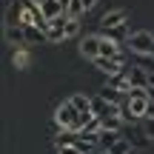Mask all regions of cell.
Returning <instances> with one entry per match:
<instances>
[{
    "label": "cell",
    "mask_w": 154,
    "mask_h": 154,
    "mask_svg": "<svg viewBox=\"0 0 154 154\" xmlns=\"http://www.w3.org/2000/svg\"><path fill=\"white\" fill-rule=\"evenodd\" d=\"M131 54H149L154 57V34L151 32H131V37L126 40Z\"/></svg>",
    "instance_id": "cell-1"
},
{
    "label": "cell",
    "mask_w": 154,
    "mask_h": 154,
    "mask_svg": "<svg viewBox=\"0 0 154 154\" xmlns=\"http://www.w3.org/2000/svg\"><path fill=\"white\" fill-rule=\"evenodd\" d=\"M77 117H80V111H77L69 100H63V103L54 109V126L60 128V131H72L74 123H77Z\"/></svg>",
    "instance_id": "cell-2"
},
{
    "label": "cell",
    "mask_w": 154,
    "mask_h": 154,
    "mask_svg": "<svg viewBox=\"0 0 154 154\" xmlns=\"http://www.w3.org/2000/svg\"><path fill=\"white\" fill-rule=\"evenodd\" d=\"M126 23H128V11L126 9H111V11H106V14L100 17V29H103V34L111 32V29L126 26Z\"/></svg>",
    "instance_id": "cell-3"
},
{
    "label": "cell",
    "mask_w": 154,
    "mask_h": 154,
    "mask_svg": "<svg viewBox=\"0 0 154 154\" xmlns=\"http://www.w3.org/2000/svg\"><path fill=\"white\" fill-rule=\"evenodd\" d=\"M91 63H94V69H100V72L109 74V77L126 72V57H97V60H91Z\"/></svg>",
    "instance_id": "cell-4"
},
{
    "label": "cell",
    "mask_w": 154,
    "mask_h": 154,
    "mask_svg": "<svg viewBox=\"0 0 154 154\" xmlns=\"http://www.w3.org/2000/svg\"><path fill=\"white\" fill-rule=\"evenodd\" d=\"M91 114L100 117V120H103V117H120V106L103 100L100 94H94V97H91Z\"/></svg>",
    "instance_id": "cell-5"
},
{
    "label": "cell",
    "mask_w": 154,
    "mask_h": 154,
    "mask_svg": "<svg viewBox=\"0 0 154 154\" xmlns=\"http://www.w3.org/2000/svg\"><path fill=\"white\" fill-rule=\"evenodd\" d=\"M66 23H69V17L51 20L49 26H46V40H49V43H63V40H69L66 37Z\"/></svg>",
    "instance_id": "cell-6"
},
{
    "label": "cell",
    "mask_w": 154,
    "mask_h": 154,
    "mask_svg": "<svg viewBox=\"0 0 154 154\" xmlns=\"http://www.w3.org/2000/svg\"><path fill=\"white\" fill-rule=\"evenodd\" d=\"M40 11H43L46 20H57V17H66V6L60 0H40Z\"/></svg>",
    "instance_id": "cell-7"
},
{
    "label": "cell",
    "mask_w": 154,
    "mask_h": 154,
    "mask_svg": "<svg viewBox=\"0 0 154 154\" xmlns=\"http://www.w3.org/2000/svg\"><path fill=\"white\" fill-rule=\"evenodd\" d=\"M80 54L88 57V60H97L100 57V34H88V37L80 40Z\"/></svg>",
    "instance_id": "cell-8"
},
{
    "label": "cell",
    "mask_w": 154,
    "mask_h": 154,
    "mask_svg": "<svg viewBox=\"0 0 154 154\" xmlns=\"http://www.w3.org/2000/svg\"><path fill=\"white\" fill-rule=\"evenodd\" d=\"M6 43H11L14 49H26L29 40H26V32L20 26H6Z\"/></svg>",
    "instance_id": "cell-9"
},
{
    "label": "cell",
    "mask_w": 154,
    "mask_h": 154,
    "mask_svg": "<svg viewBox=\"0 0 154 154\" xmlns=\"http://www.w3.org/2000/svg\"><path fill=\"white\" fill-rule=\"evenodd\" d=\"M100 57H123L120 43L111 40V37H106V34H100Z\"/></svg>",
    "instance_id": "cell-10"
},
{
    "label": "cell",
    "mask_w": 154,
    "mask_h": 154,
    "mask_svg": "<svg viewBox=\"0 0 154 154\" xmlns=\"http://www.w3.org/2000/svg\"><path fill=\"white\" fill-rule=\"evenodd\" d=\"M109 86H111V88H117L120 94H131V91H134L131 80H128V72H120V74L109 77Z\"/></svg>",
    "instance_id": "cell-11"
},
{
    "label": "cell",
    "mask_w": 154,
    "mask_h": 154,
    "mask_svg": "<svg viewBox=\"0 0 154 154\" xmlns=\"http://www.w3.org/2000/svg\"><path fill=\"white\" fill-rule=\"evenodd\" d=\"M126 72H128V80H131L134 88H149V72H146V69L131 66V69H126Z\"/></svg>",
    "instance_id": "cell-12"
},
{
    "label": "cell",
    "mask_w": 154,
    "mask_h": 154,
    "mask_svg": "<svg viewBox=\"0 0 154 154\" xmlns=\"http://www.w3.org/2000/svg\"><path fill=\"white\" fill-rule=\"evenodd\" d=\"M69 103H72L77 111H91V97H88V94H83V91L69 94Z\"/></svg>",
    "instance_id": "cell-13"
},
{
    "label": "cell",
    "mask_w": 154,
    "mask_h": 154,
    "mask_svg": "<svg viewBox=\"0 0 154 154\" xmlns=\"http://www.w3.org/2000/svg\"><path fill=\"white\" fill-rule=\"evenodd\" d=\"M11 63H14V69L26 72V69H29V63H32V54H29V46H26V49H14V54H11Z\"/></svg>",
    "instance_id": "cell-14"
},
{
    "label": "cell",
    "mask_w": 154,
    "mask_h": 154,
    "mask_svg": "<svg viewBox=\"0 0 154 154\" xmlns=\"http://www.w3.org/2000/svg\"><path fill=\"white\" fill-rule=\"evenodd\" d=\"M83 14H86L83 0H69V6H66V17H69V20H80Z\"/></svg>",
    "instance_id": "cell-15"
},
{
    "label": "cell",
    "mask_w": 154,
    "mask_h": 154,
    "mask_svg": "<svg viewBox=\"0 0 154 154\" xmlns=\"http://www.w3.org/2000/svg\"><path fill=\"white\" fill-rule=\"evenodd\" d=\"M131 149H134V146H131V140L120 134V137H117V143L111 146V149L106 151V154H131Z\"/></svg>",
    "instance_id": "cell-16"
},
{
    "label": "cell",
    "mask_w": 154,
    "mask_h": 154,
    "mask_svg": "<svg viewBox=\"0 0 154 154\" xmlns=\"http://www.w3.org/2000/svg\"><path fill=\"white\" fill-rule=\"evenodd\" d=\"M23 32H26V40H29V46H34V43H43V40H46V32H43V29H37V26H26Z\"/></svg>",
    "instance_id": "cell-17"
},
{
    "label": "cell",
    "mask_w": 154,
    "mask_h": 154,
    "mask_svg": "<svg viewBox=\"0 0 154 154\" xmlns=\"http://www.w3.org/2000/svg\"><path fill=\"white\" fill-rule=\"evenodd\" d=\"M100 97H103V100H109V103H117V106H120V103H123V94H120V91H117V88H111V86H109V83H106V86H103V88H100Z\"/></svg>",
    "instance_id": "cell-18"
},
{
    "label": "cell",
    "mask_w": 154,
    "mask_h": 154,
    "mask_svg": "<svg viewBox=\"0 0 154 154\" xmlns=\"http://www.w3.org/2000/svg\"><path fill=\"white\" fill-rule=\"evenodd\" d=\"M106 37L117 40V43H123V40L131 37V32H128V26H120V29H111V32H106Z\"/></svg>",
    "instance_id": "cell-19"
},
{
    "label": "cell",
    "mask_w": 154,
    "mask_h": 154,
    "mask_svg": "<svg viewBox=\"0 0 154 154\" xmlns=\"http://www.w3.org/2000/svg\"><path fill=\"white\" fill-rule=\"evenodd\" d=\"M128 140H131V146H134V149H146V146L151 143V140H149V134H146V131H134V134H131Z\"/></svg>",
    "instance_id": "cell-20"
},
{
    "label": "cell",
    "mask_w": 154,
    "mask_h": 154,
    "mask_svg": "<svg viewBox=\"0 0 154 154\" xmlns=\"http://www.w3.org/2000/svg\"><path fill=\"white\" fill-rule=\"evenodd\" d=\"M80 34V20H69L66 23V37H77Z\"/></svg>",
    "instance_id": "cell-21"
},
{
    "label": "cell",
    "mask_w": 154,
    "mask_h": 154,
    "mask_svg": "<svg viewBox=\"0 0 154 154\" xmlns=\"http://www.w3.org/2000/svg\"><path fill=\"white\" fill-rule=\"evenodd\" d=\"M143 131L149 134V140H154V120H143Z\"/></svg>",
    "instance_id": "cell-22"
},
{
    "label": "cell",
    "mask_w": 154,
    "mask_h": 154,
    "mask_svg": "<svg viewBox=\"0 0 154 154\" xmlns=\"http://www.w3.org/2000/svg\"><path fill=\"white\" fill-rule=\"evenodd\" d=\"M57 154H83L77 146H66V149H57Z\"/></svg>",
    "instance_id": "cell-23"
},
{
    "label": "cell",
    "mask_w": 154,
    "mask_h": 154,
    "mask_svg": "<svg viewBox=\"0 0 154 154\" xmlns=\"http://www.w3.org/2000/svg\"><path fill=\"white\" fill-rule=\"evenodd\" d=\"M143 120H154V103H149V109H146V117Z\"/></svg>",
    "instance_id": "cell-24"
},
{
    "label": "cell",
    "mask_w": 154,
    "mask_h": 154,
    "mask_svg": "<svg viewBox=\"0 0 154 154\" xmlns=\"http://www.w3.org/2000/svg\"><path fill=\"white\" fill-rule=\"evenodd\" d=\"M97 3H100V0H83V6H86V11H91V9H94Z\"/></svg>",
    "instance_id": "cell-25"
},
{
    "label": "cell",
    "mask_w": 154,
    "mask_h": 154,
    "mask_svg": "<svg viewBox=\"0 0 154 154\" xmlns=\"http://www.w3.org/2000/svg\"><path fill=\"white\" fill-rule=\"evenodd\" d=\"M146 94H149V100L154 103V88H146Z\"/></svg>",
    "instance_id": "cell-26"
},
{
    "label": "cell",
    "mask_w": 154,
    "mask_h": 154,
    "mask_svg": "<svg viewBox=\"0 0 154 154\" xmlns=\"http://www.w3.org/2000/svg\"><path fill=\"white\" fill-rule=\"evenodd\" d=\"M60 3H63V6H69V0H60Z\"/></svg>",
    "instance_id": "cell-27"
}]
</instances>
